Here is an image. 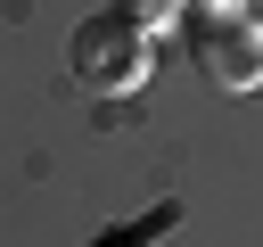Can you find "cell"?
Segmentation results:
<instances>
[{
  "mask_svg": "<svg viewBox=\"0 0 263 247\" xmlns=\"http://www.w3.org/2000/svg\"><path fill=\"white\" fill-rule=\"evenodd\" d=\"M66 66H74V82H90V91H132V82L148 74V33H140L132 16H82V25L66 33Z\"/></svg>",
  "mask_w": 263,
  "mask_h": 247,
  "instance_id": "cell-1",
  "label": "cell"
},
{
  "mask_svg": "<svg viewBox=\"0 0 263 247\" xmlns=\"http://www.w3.org/2000/svg\"><path fill=\"white\" fill-rule=\"evenodd\" d=\"M197 66L222 82V91H255L263 82V16H205V33H197Z\"/></svg>",
  "mask_w": 263,
  "mask_h": 247,
  "instance_id": "cell-2",
  "label": "cell"
}]
</instances>
